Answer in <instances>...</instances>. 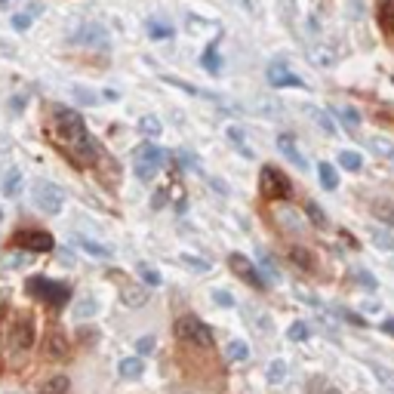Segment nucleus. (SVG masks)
Returning <instances> with one entry per match:
<instances>
[{
    "instance_id": "1",
    "label": "nucleus",
    "mask_w": 394,
    "mask_h": 394,
    "mask_svg": "<svg viewBox=\"0 0 394 394\" xmlns=\"http://www.w3.org/2000/svg\"><path fill=\"white\" fill-rule=\"evenodd\" d=\"M53 130H55V136H59L62 148H65L77 164H96V157H99V145H96V139L86 133V124L80 120L77 111L55 108Z\"/></svg>"
},
{
    "instance_id": "2",
    "label": "nucleus",
    "mask_w": 394,
    "mask_h": 394,
    "mask_svg": "<svg viewBox=\"0 0 394 394\" xmlns=\"http://www.w3.org/2000/svg\"><path fill=\"white\" fill-rule=\"evenodd\" d=\"M31 200H34V206L40 213L55 216V213H62V206H65V191H62L55 182L37 179L34 188H31Z\"/></svg>"
},
{
    "instance_id": "3",
    "label": "nucleus",
    "mask_w": 394,
    "mask_h": 394,
    "mask_svg": "<svg viewBox=\"0 0 394 394\" xmlns=\"http://www.w3.org/2000/svg\"><path fill=\"white\" fill-rule=\"evenodd\" d=\"M176 336H179L185 345H195V348H210L213 345L210 327L195 315H182L179 320H176Z\"/></svg>"
},
{
    "instance_id": "4",
    "label": "nucleus",
    "mask_w": 394,
    "mask_h": 394,
    "mask_svg": "<svg viewBox=\"0 0 394 394\" xmlns=\"http://www.w3.org/2000/svg\"><path fill=\"white\" fill-rule=\"evenodd\" d=\"M28 293H34L40 302L53 305V308H62V305L68 302L71 289L65 284H59V280H46V277H31L28 280Z\"/></svg>"
},
{
    "instance_id": "5",
    "label": "nucleus",
    "mask_w": 394,
    "mask_h": 394,
    "mask_svg": "<svg viewBox=\"0 0 394 394\" xmlns=\"http://www.w3.org/2000/svg\"><path fill=\"white\" fill-rule=\"evenodd\" d=\"M160 164H164V151L157 148V145L145 142L136 148V157H133V166H136V176H139L142 182H151L155 179V173L160 170Z\"/></svg>"
},
{
    "instance_id": "6",
    "label": "nucleus",
    "mask_w": 394,
    "mask_h": 394,
    "mask_svg": "<svg viewBox=\"0 0 394 394\" xmlns=\"http://www.w3.org/2000/svg\"><path fill=\"white\" fill-rule=\"evenodd\" d=\"M289 179L284 173L277 170V166H262V173H259V195L265 200H284L289 195Z\"/></svg>"
},
{
    "instance_id": "7",
    "label": "nucleus",
    "mask_w": 394,
    "mask_h": 394,
    "mask_svg": "<svg viewBox=\"0 0 394 394\" xmlns=\"http://www.w3.org/2000/svg\"><path fill=\"white\" fill-rule=\"evenodd\" d=\"M228 265H231V271H235V275L244 280V284H250L253 289H265V284H268V280H265V275H262L259 268H256L250 259H247V256L231 253V256H228Z\"/></svg>"
},
{
    "instance_id": "8",
    "label": "nucleus",
    "mask_w": 394,
    "mask_h": 394,
    "mask_svg": "<svg viewBox=\"0 0 394 394\" xmlns=\"http://www.w3.org/2000/svg\"><path fill=\"white\" fill-rule=\"evenodd\" d=\"M13 247L28 250V253H50L55 244H53V237L46 235V231H19V235L13 237Z\"/></svg>"
},
{
    "instance_id": "9",
    "label": "nucleus",
    "mask_w": 394,
    "mask_h": 394,
    "mask_svg": "<svg viewBox=\"0 0 394 394\" xmlns=\"http://www.w3.org/2000/svg\"><path fill=\"white\" fill-rule=\"evenodd\" d=\"M71 40L80 46H93V50H105L108 46V31L102 25H93V22H86V25H80L74 34H71Z\"/></svg>"
},
{
    "instance_id": "10",
    "label": "nucleus",
    "mask_w": 394,
    "mask_h": 394,
    "mask_svg": "<svg viewBox=\"0 0 394 394\" xmlns=\"http://www.w3.org/2000/svg\"><path fill=\"white\" fill-rule=\"evenodd\" d=\"M10 345H15V351H28L34 345V333H31V320L28 317H19L13 320V333H10Z\"/></svg>"
},
{
    "instance_id": "11",
    "label": "nucleus",
    "mask_w": 394,
    "mask_h": 394,
    "mask_svg": "<svg viewBox=\"0 0 394 394\" xmlns=\"http://www.w3.org/2000/svg\"><path fill=\"white\" fill-rule=\"evenodd\" d=\"M268 84L271 86H305L299 74H293L287 65H280V62H275V65L268 68Z\"/></svg>"
},
{
    "instance_id": "12",
    "label": "nucleus",
    "mask_w": 394,
    "mask_h": 394,
    "mask_svg": "<svg viewBox=\"0 0 394 394\" xmlns=\"http://www.w3.org/2000/svg\"><path fill=\"white\" fill-rule=\"evenodd\" d=\"M277 148L284 151V157H287L293 166H299V170H305V166H308V164H305V157L299 155V148H296V139H293V136H277Z\"/></svg>"
},
{
    "instance_id": "13",
    "label": "nucleus",
    "mask_w": 394,
    "mask_h": 394,
    "mask_svg": "<svg viewBox=\"0 0 394 394\" xmlns=\"http://www.w3.org/2000/svg\"><path fill=\"white\" fill-rule=\"evenodd\" d=\"M369 240H373V247L376 250H385V253H394V228H369Z\"/></svg>"
},
{
    "instance_id": "14",
    "label": "nucleus",
    "mask_w": 394,
    "mask_h": 394,
    "mask_svg": "<svg viewBox=\"0 0 394 394\" xmlns=\"http://www.w3.org/2000/svg\"><path fill=\"white\" fill-rule=\"evenodd\" d=\"M74 244L80 247V250H84L86 256H96V259H108V256L111 253H114V250H111V247H105V244H99V240H90V237H74Z\"/></svg>"
},
{
    "instance_id": "15",
    "label": "nucleus",
    "mask_w": 394,
    "mask_h": 394,
    "mask_svg": "<svg viewBox=\"0 0 394 394\" xmlns=\"http://www.w3.org/2000/svg\"><path fill=\"white\" fill-rule=\"evenodd\" d=\"M305 114H308V117H315V120H317V126H320L324 133H329V136H336V133H339L336 120L329 117L327 111H320V108H315V105H305Z\"/></svg>"
},
{
    "instance_id": "16",
    "label": "nucleus",
    "mask_w": 394,
    "mask_h": 394,
    "mask_svg": "<svg viewBox=\"0 0 394 394\" xmlns=\"http://www.w3.org/2000/svg\"><path fill=\"white\" fill-rule=\"evenodd\" d=\"M287 376H289V364L284 357H277V360H271L268 364V373H265V379H268L271 385H280V382H287Z\"/></svg>"
},
{
    "instance_id": "17",
    "label": "nucleus",
    "mask_w": 394,
    "mask_h": 394,
    "mask_svg": "<svg viewBox=\"0 0 394 394\" xmlns=\"http://www.w3.org/2000/svg\"><path fill=\"white\" fill-rule=\"evenodd\" d=\"M369 148H373V155H379L394 164V142L391 139H385V136H369Z\"/></svg>"
},
{
    "instance_id": "18",
    "label": "nucleus",
    "mask_w": 394,
    "mask_h": 394,
    "mask_svg": "<svg viewBox=\"0 0 394 394\" xmlns=\"http://www.w3.org/2000/svg\"><path fill=\"white\" fill-rule=\"evenodd\" d=\"M117 373L124 376V379H139V376L145 373V364H142V357H126V360H120Z\"/></svg>"
},
{
    "instance_id": "19",
    "label": "nucleus",
    "mask_w": 394,
    "mask_h": 394,
    "mask_svg": "<svg viewBox=\"0 0 394 394\" xmlns=\"http://www.w3.org/2000/svg\"><path fill=\"white\" fill-rule=\"evenodd\" d=\"M19 191H22V170H6L4 176V195L6 197H19Z\"/></svg>"
},
{
    "instance_id": "20",
    "label": "nucleus",
    "mask_w": 394,
    "mask_h": 394,
    "mask_svg": "<svg viewBox=\"0 0 394 394\" xmlns=\"http://www.w3.org/2000/svg\"><path fill=\"white\" fill-rule=\"evenodd\" d=\"M225 355H228V360H235V364H240V360L250 357V345H247L244 339H231L228 345H225Z\"/></svg>"
},
{
    "instance_id": "21",
    "label": "nucleus",
    "mask_w": 394,
    "mask_h": 394,
    "mask_svg": "<svg viewBox=\"0 0 394 394\" xmlns=\"http://www.w3.org/2000/svg\"><path fill=\"white\" fill-rule=\"evenodd\" d=\"M37 394H68V376H53L40 385Z\"/></svg>"
},
{
    "instance_id": "22",
    "label": "nucleus",
    "mask_w": 394,
    "mask_h": 394,
    "mask_svg": "<svg viewBox=\"0 0 394 394\" xmlns=\"http://www.w3.org/2000/svg\"><path fill=\"white\" fill-rule=\"evenodd\" d=\"M317 176H320V185H324L327 191H336V188H339V176H336L333 164H320V166H317Z\"/></svg>"
},
{
    "instance_id": "23",
    "label": "nucleus",
    "mask_w": 394,
    "mask_h": 394,
    "mask_svg": "<svg viewBox=\"0 0 394 394\" xmlns=\"http://www.w3.org/2000/svg\"><path fill=\"white\" fill-rule=\"evenodd\" d=\"M228 139L235 142V148H237L244 157H253V148L247 145V136H244V130H240V126H228Z\"/></svg>"
},
{
    "instance_id": "24",
    "label": "nucleus",
    "mask_w": 394,
    "mask_h": 394,
    "mask_svg": "<svg viewBox=\"0 0 394 394\" xmlns=\"http://www.w3.org/2000/svg\"><path fill=\"white\" fill-rule=\"evenodd\" d=\"M369 210H373V219H379L382 225L394 228V204H373Z\"/></svg>"
},
{
    "instance_id": "25",
    "label": "nucleus",
    "mask_w": 394,
    "mask_h": 394,
    "mask_svg": "<svg viewBox=\"0 0 394 394\" xmlns=\"http://www.w3.org/2000/svg\"><path fill=\"white\" fill-rule=\"evenodd\" d=\"M379 22L388 34H394V0H382L379 4Z\"/></svg>"
},
{
    "instance_id": "26",
    "label": "nucleus",
    "mask_w": 394,
    "mask_h": 394,
    "mask_svg": "<svg viewBox=\"0 0 394 394\" xmlns=\"http://www.w3.org/2000/svg\"><path fill=\"white\" fill-rule=\"evenodd\" d=\"M311 59H315V65L329 68L336 62V53L329 50V46H315V50H311Z\"/></svg>"
},
{
    "instance_id": "27",
    "label": "nucleus",
    "mask_w": 394,
    "mask_h": 394,
    "mask_svg": "<svg viewBox=\"0 0 394 394\" xmlns=\"http://www.w3.org/2000/svg\"><path fill=\"white\" fill-rule=\"evenodd\" d=\"M277 219H280V225H287L289 231H302L299 213H296V210H289V206H287V210H280V213H277Z\"/></svg>"
},
{
    "instance_id": "28",
    "label": "nucleus",
    "mask_w": 394,
    "mask_h": 394,
    "mask_svg": "<svg viewBox=\"0 0 394 394\" xmlns=\"http://www.w3.org/2000/svg\"><path fill=\"white\" fill-rule=\"evenodd\" d=\"M339 164L345 166V170L357 173L360 166H364V157H360V155H355V151H342V155H339Z\"/></svg>"
},
{
    "instance_id": "29",
    "label": "nucleus",
    "mask_w": 394,
    "mask_h": 394,
    "mask_svg": "<svg viewBox=\"0 0 394 394\" xmlns=\"http://www.w3.org/2000/svg\"><path fill=\"white\" fill-rule=\"evenodd\" d=\"M373 376H376V379H379V382L385 385V388H388V391L394 394V369H388V367H379V364H376V367H373Z\"/></svg>"
},
{
    "instance_id": "30",
    "label": "nucleus",
    "mask_w": 394,
    "mask_h": 394,
    "mask_svg": "<svg viewBox=\"0 0 394 394\" xmlns=\"http://www.w3.org/2000/svg\"><path fill=\"white\" fill-rule=\"evenodd\" d=\"M305 213H308V219H311L315 228H327V216H324V210H320L317 204H308L305 206Z\"/></svg>"
},
{
    "instance_id": "31",
    "label": "nucleus",
    "mask_w": 394,
    "mask_h": 394,
    "mask_svg": "<svg viewBox=\"0 0 394 394\" xmlns=\"http://www.w3.org/2000/svg\"><path fill=\"white\" fill-rule=\"evenodd\" d=\"M179 262L182 265H188V268H195L197 275H204V271H210V262H204V259H197V256H179Z\"/></svg>"
},
{
    "instance_id": "32",
    "label": "nucleus",
    "mask_w": 394,
    "mask_h": 394,
    "mask_svg": "<svg viewBox=\"0 0 394 394\" xmlns=\"http://www.w3.org/2000/svg\"><path fill=\"white\" fill-rule=\"evenodd\" d=\"M124 302H126V305H136V308H139V305L148 302V293H145V289H124Z\"/></svg>"
},
{
    "instance_id": "33",
    "label": "nucleus",
    "mask_w": 394,
    "mask_h": 394,
    "mask_svg": "<svg viewBox=\"0 0 394 394\" xmlns=\"http://www.w3.org/2000/svg\"><path fill=\"white\" fill-rule=\"evenodd\" d=\"M139 130H142V136H160V120L157 117H142L139 120Z\"/></svg>"
},
{
    "instance_id": "34",
    "label": "nucleus",
    "mask_w": 394,
    "mask_h": 394,
    "mask_svg": "<svg viewBox=\"0 0 394 394\" xmlns=\"http://www.w3.org/2000/svg\"><path fill=\"white\" fill-rule=\"evenodd\" d=\"M200 62H204L206 71H219V68H222V59H219V53H216V46H210V50L204 53V59H200Z\"/></svg>"
},
{
    "instance_id": "35",
    "label": "nucleus",
    "mask_w": 394,
    "mask_h": 394,
    "mask_svg": "<svg viewBox=\"0 0 394 394\" xmlns=\"http://www.w3.org/2000/svg\"><path fill=\"white\" fill-rule=\"evenodd\" d=\"M287 336H289L293 342H302V339H308V327H305L302 320H296V324L287 329Z\"/></svg>"
},
{
    "instance_id": "36",
    "label": "nucleus",
    "mask_w": 394,
    "mask_h": 394,
    "mask_svg": "<svg viewBox=\"0 0 394 394\" xmlns=\"http://www.w3.org/2000/svg\"><path fill=\"white\" fill-rule=\"evenodd\" d=\"M96 315V299H84V302H77V308H74V317H90Z\"/></svg>"
},
{
    "instance_id": "37",
    "label": "nucleus",
    "mask_w": 394,
    "mask_h": 394,
    "mask_svg": "<svg viewBox=\"0 0 394 394\" xmlns=\"http://www.w3.org/2000/svg\"><path fill=\"white\" fill-rule=\"evenodd\" d=\"M139 277L145 280V284H151V287L160 284V275H157L155 268H151V265H139Z\"/></svg>"
},
{
    "instance_id": "38",
    "label": "nucleus",
    "mask_w": 394,
    "mask_h": 394,
    "mask_svg": "<svg viewBox=\"0 0 394 394\" xmlns=\"http://www.w3.org/2000/svg\"><path fill=\"white\" fill-rule=\"evenodd\" d=\"M148 34H151V37H155V40H157V37H164V40H166V37H170V34H173V28H166V25H160V22H148Z\"/></svg>"
},
{
    "instance_id": "39",
    "label": "nucleus",
    "mask_w": 394,
    "mask_h": 394,
    "mask_svg": "<svg viewBox=\"0 0 394 394\" xmlns=\"http://www.w3.org/2000/svg\"><path fill=\"white\" fill-rule=\"evenodd\" d=\"M50 355H53V357L65 355V339H59V333H53V336H50Z\"/></svg>"
},
{
    "instance_id": "40",
    "label": "nucleus",
    "mask_w": 394,
    "mask_h": 394,
    "mask_svg": "<svg viewBox=\"0 0 394 394\" xmlns=\"http://www.w3.org/2000/svg\"><path fill=\"white\" fill-rule=\"evenodd\" d=\"M339 114H342V120H345V124L351 126V130H357V124H360V114H357L355 108H342Z\"/></svg>"
},
{
    "instance_id": "41",
    "label": "nucleus",
    "mask_w": 394,
    "mask_h": 394,
    "mask_svg": "<svg viewBox=\"0 0 394 394\" xmlns=\"http://www.w3.org/2000/svg\"><path fill=\"white\" fill-rule=\"evenodd\" d=\"M74 96H77L80 102H86V105H96V102H99V99H96V93L93 90H84V86H74Z\"/></svg>"
},
{
    "instance_id": "42",
    "label": "nucleus",
    "mask_w": 394,
    "mask_h": 394,
    "mask_svg": "<svg viewBox=\"0 0 394 394\" xmlns=\"http://www.w3.org/2000/svg\"><path fill=\"white\" fill-rule=\"evenodd\" d=\"M136 348H139V355H148V351L155 348V339H151V336H142V339L136 342Z\"/></svg>"
},
{
    "instance_id": "43",
    "label": "nucleus",
    "mask_w": 394,
    "mask_h": 394,
    "mask_svg": "<svg viewBox=\"0 0 394 394\" xmlns=\"http://www.w3.org/2000/svg\"><path fill=\"white\" fill-rule=\"evenodd\" d=\"M13 28L15 31H28L31 28V19H28V15H13Z\"/></svg>"
},
{
    "instance_id": "44",
    "label": "nucleus",
    "mask_w": 394,
    "mask_h": 394,
    "mask_svg": "<svg viewBox=\"0 0 394 394\" xmlns=\"http://www.w3.org/2000/svg\"><path fill=\"white\" fill-rule=\"evenodd\" d=\"M231 4H235L237 10H244L247 15H253V13H256V4H253V0H231Z\"/></svg>"
},
{
    "instance_id": "45",
    "label": "nucleus",
    "mask_w": 394,
    "mask_h": 394,
    "mask_svg": "<svg viewBox=\"0 0 394 394\" xmlns=\"http://www.w3.org/2000/svg\"><path fill=\"white\" fill-rule=\"evenodd\" d=\"M216 302H219V305H231V299H228V293H222V289H219V293H216Z\"/></svg>"
},
{
    "instance_id": "46",
    "label": "nucleus",
    "mask_w": 394,
    "mask_h": 394,
    "mask_svg": "<svg viewBox=\"0 0 394 394\" xmlns=\"http://www.w3.org/2000/svg\"><path fill=\"white\" fill-rule=\"evenodd\" d=\"M382 329H385V333H391V336H394V320H385Z\"/></svg>"
},
{
    "instance_id": "47",
    "label": "nucleus",
    "mask_w": 394,
    "mask_h": 394,
    "mask_svg": "<svg viewBox=\"0 0 394 394\" xmlns=\"http://www.w3.org/2000/svg\"><path fill=\"white\" fill-rule=\"evenodd\" d=\"M0 4H6V0H0Z\"/></svg>"
},
{
    "instance_id": "48",
    "label": "nucleus",
    "mask_w": 394,
    "mask_h": 394,
    "mask_svg": "<svg viewBox=\"0 0 394 394\" xmlns=\"http://www.w3.org/2000/svg\"><path fill=\"white\" fill-rule=\"evenodd\" d=\"M0 216H4V213H0Z\"/></svg>"
}]
</instances>
